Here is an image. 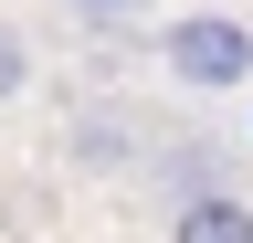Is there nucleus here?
I'll use <instances>...</instances> for the list:
<instances>
[{
    "label": "nucleus",
    "instance_id": "nucleus-1",
    "mask_svg": "<svg viewBox=\"0 0 253 243\" xmlns=\"http://www.w3.org/2000/svg\"><path fill=\"white\" fill-rule=\"evenodd\" d=\"M158 64H169V85H190V96H232V85H253V21L190 11V21L158 32Z\"/></svg>",
    "mask_w": 253,
    "mask_h": 243
},
{
    "label": "nucleus",
    "instance_id": "nucleus-2",
    "mask_svg": "<svg viewBox=\"0 0 253 243\" xmlns=\"http://www.w3.org/2000/svg\"><path fill=\"white\" fill-rule=\"evenodd\" d=\"M169 243H253V201L243 191H190L179 222H169Z\"/></svg>",
    "mask_w": 253,
    "mask_h": 243
},
{
    "label": "nucleus",
    "instance_id": "nucleus-3",
    "mask_svg": "<svg viewBox=\"0 0 253 243\" xmlns=\"http://www.w3.org/2000/svg\"><path fill=\"white\" fill-rule=\"evenodd\" d=\"M21 85H32V43L11 32V21H0V106H11V96H21Z\"/></svg>",
    "mask_w": 253,
    "mask_h": 243
},
{
    "label": "nucleus",
    "instance_id": "nucleus-4",
    "mask_svg": "<svg viewBox=\"0 0 253 243\" xmlns=\"http://www.w3.org/2000/svg\"><path fill=\"white\" fill-rule=\"evenodd\" d=\"M74 11H84V21H126L137 0H74Z\"/></svg>",
    "mask_w": 253,
    "mask_h": 243
}]
</instances>
